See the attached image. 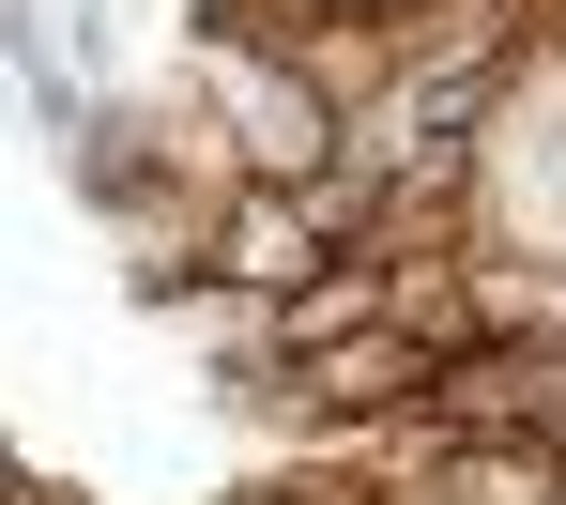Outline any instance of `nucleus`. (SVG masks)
<instances>
[{
	"mask_svg": "<svg viewBox=\"0 0 566 505\" xmlns=\"http://www.w3.org/2000/svg\"><path fill=\"white\" fill-rule=\"evenodd\" d=\"M62 505H93V491H62Z\"/></svg>",
	"mask_w": 566,
	"mask_h": 505,
	"instance_id": "obj_2",
	"label": "nucleus"
},
{
	"mask_svg": "<svg viewBox=\"0 0 566 505\" xmlns=\"http://www.w3.org/2000/svg\"><path fill=\"white\" fill-rule=\"evenodd\" d=\"M460 245H505V261H566V15H536L505 62H490V93L460 123Z\"/></svg>",
	"mask_w": 566,
	"mask_h": 505,
	"instance_id": "obj_1",
	"label": "nucleus"
}]
</instances>
